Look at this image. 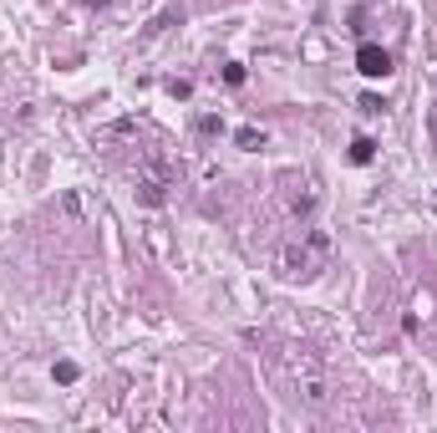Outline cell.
Instances as JSON below:
<instances>
[{
  "label": "cell",
  "instance_id": "6da1fadb",
  "mask_svg": "<svg viewBox=\"0 0 437 433\" xmlns=\"http://www.w3.org/2000/svg\"><path fill=\"white\" fill-rule=\"evenodd\" d=\"M285 377H290V393L300 397L305 408H326L331 403V377H326V362L315 357V352H285Z\"/></svg>",
  "mask_w": 437,
  "mask_h": 433
},
{
  "label": "cell",
  "instance_id": "7a4b0ae2",
  "mask_svg": "<svg viewBox=\"0 0 437 433\" xmlns=\"http://www.w3.org/2000/svg\"><path fill=\"white\" fill-rule=\"evenodd\" d=\"M326 255H331V235L326 230H305V245L285 250V276H315Z\"/></svg>",
  "mask_w": 437,
  "mask_h": 433
},
{
  "label": "cell",
  "instance_id": "3957f363",
  "mask_svg": "<svg viewBox=\"0 0 437 433\" xmlns=\"http://www.w3.org/2000/svg\"><path fill=\"white\" fill-rule=\"evenodd\" d=\"M168 189H173V164L158 158V153H148L142 168H138V199L158 210V204H168Z\"/></svg>",
  "mask_w": 437,
  "mask_h": 433
},
{
  "label": "cell",
  "instance_id": "277c9868",
  "mask_svg": "<svg viewBox=\"0 0 437 433\" xmlns=\"http://www.w3.org/2000/svg\"><path fill=\"white\" fill-rule=\"evenodd\" d=\"M356 72H361V77H386V72H392V52L361 41V52H356Z\"/></svg>",
  "mask_w": 437,
  "mask_h": 433
},
{
  "label": "cell",
  "instance_id": "5b68a950",
  "mask_svg": "<svg viewBox=\"0 0 437 433\" xmlns=\"http://www.w3.org/2000/svg\"><path fill=\"white\" fill-rule=\"evenodd\" d=\"M234 143H239V148H265V133H260V127H239V133H234Z\"/></svg>",
  "mask_w": 437,
  "mask_h": 433
},
{
  "label": "cell",
  "instance_id": "8992f818",
  "mask_svg": "<svg viewBox=\"0 0 437 433\" xmlns=\"http://www.w3.org/2000/svg\"><path fill=\"white\" fill-rule=\"evenodd\" d=\"M371 158H377V143H371V138H356V143H351V164H371Z\"/></svg>",
  "mask_w": 437,
  "mask_h": 433
},
{
  "label": "cell",
  "instance_id": "52a82bcc",
  "mask_svg": "<svg viewBox=\"0 0 437 433\" xmlns=\"http://www.w3.org/2000/svg\"><path fill=\"white\" fill-rule=\"evenodd\" d=\"M361 112H366V118H377V112H386V102L381 97H361Z\"/></svg>",
  "mask_w": 437,
  "mask_h": 433
},
{
  "label": "cell",
  "instance_id": "ba28073f",
  "mask_svg": "<svg viewBox=\"0 0 437 433\" xmlns=\"http://www.w3.org/2000/svg\"><path fill=\"white\" fill-rule=\"evenodd\" d=\"M432 204H437V199H432Z\"/></svg>",
  "mask_w": 437,
  "mask_h": 433
}]
</instances>
